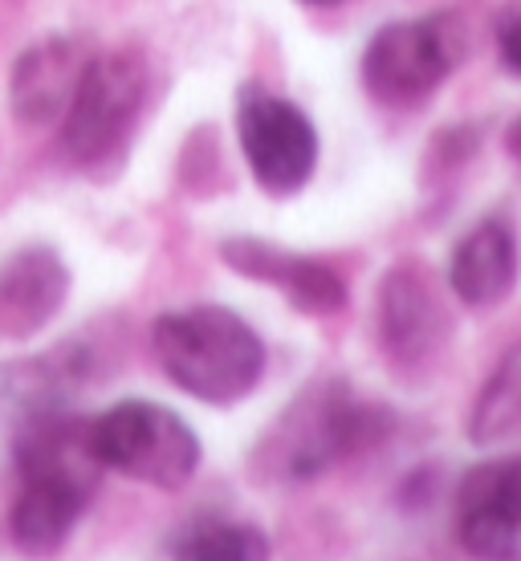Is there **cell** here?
<instances>
[{
	"label": "cell",
	"instance_id": "1",
	"mask_svg": "<svg viewBox=\"0 0 521 561\" xmlns=\"http://www.w3.org/2000/svg\"><path fill=\"white\" fill-rule=\"evenodd\" d=\"M102 463L90 448V420L37 411L16 435V501L9 513L13 546L25 558H49L82 520Z\"/></svg>",
	"mask_w": 521,
	"mask_h": 561
},
{
	"label": "cell",
	"instance_id": "2",
	"mask_svg": "<svg viewBox=\"0 0 521 561\" xmlns=\"http://www.w3.org/2000/svg\"><path fill=\"white\" fill-rule=\"evenodd\" d=\"M392 427L395 415L383 403L363 399L342 379H318L269 427L253 468L269 484H306L383 444Z\"/></svg>",
	"mask_w": 521,
	"mask_h": 561
},
{
	"label": "cell",
	"instance_id": "3",
	"mask_svg": "<svg viewBox=\"0 0 521 561\" xmlns=\"http://www.w3.org/2000/svg\"><path fill=\"white\" fill-rule=\"evenodd\" d=\"M151 354L183 394L228 408L265 375V342L225 306L171 309L151 325Z\"/></svg>",
	"mask_w": 521,
	"mask_h": 561
},
{
	"label": "cell",
	"instance_id": "4",
	"mask_svg": "<svg viewBox=\"0 0 521 561\" xmlns=\"http://www.w3.org/2000/svg\"><path fill=\"white\" fill-rule=\"evenodd\" d=\"M147 102V61L135 49L94 54L61 114V147L78 171H114Z\"/></svg>",
	"mask_w": 521,
	"mask_h": 561
},
{
	"label": "cell",
	"instance_id": "5",
	"mask_svg": "<svg viewBox=\"0 0 521 561\" xmlns=\"http://www.w3.org/2000/svg\"><path fill=\"white\" fill-rule=\"evenodd\" d=\"M90 448L118 477L175 492L196 477L200 439L192 423L151 399H123L90 420Z\"/></svg>",
	"mask_w": 521,
	"mask_h": 561
},
{
	"label": "cell",
	"instance_id": "6",
	"mask_svg": "<svg viewBox=\"0 0 521 561\" xmlns=\"http://www.w3.org/2000/svg\"><path fill=\"white\" fill-rule=\"evenodd\" d=\"M468 54L465 21L432 13L383 25L363 49V85L383 106H416L449 82Z\"/></svg>",
	"mask_w": 521,
	"mask_h": 561
},
{
	"label": "cell",
	"instance_id": "7",
	"mask_svg": "<svg viewBox=\"0 0 521 561\" xmlns=\"http://www.w3.org/2000/svg\"><path fill=\"white\" fill-rule=\"evenodd\" d=\"M237 139L253 180L269 196H294L318 168V130L294 102L265 85H240Z\"/></svg>",
	"mask_w": 521,
	"mask_h": 561
},
{
	"label": "cell",
	"instance_id": "8",
	"mask_svg": "<svg viewBox=\"0 0 521 561\" xmlns=\"http://www.w3.org/2000/svg\"><path fill=\"white\" fill-rule=\"evenodd\" d=\"M456 541L477 561H521V456L468 468L456 489Z\"/></svg>",
	"mask_w": 521,
	"mask_h": 561
},
{
	"label": "cell",
	"instance_id": "9",
	"mask_svg": "<svg viewBox=\"0 0 521 561\" xmlns=\"http://www.w3.org/2000/svg\"><path fill=\"white\" fill-rule=\"evenodd\" d=\"M449 313L420 261H399L380 285V337L399 366H420L440 351Z\"/></svg>",
	"mask_w": 521,
	"mask_h": 561
},
{
	"label": "cell",
	"instance_id": "10",
	"mask_svg": "<svg viewBox=\"0 0 521 561\" xmlns=\"http://www.w3.org/2000/svg\"><path fill=\"white\" fill-rule=\"evenodd\" d=\"M70 297V268L49 244H25L0 261V342H25L54 322Z\"/></svg>",
	"mask_w": 521,
	"mask_h": 561
},
{
	"label": "cell",
	"instance_id": "11",
	"mask_svg": "<svg viewBox=\"0 0 521 561\" xmlns=\"http://www.w3.org/2000/svg\"><path fill=\"white\" fill-rule=\"evenodd\" d=\"M90 57H94V49L82 37H70V33H57V37L29 45L25 54L13 61V73H9V106H13L16 118L29 127L57 123L70 106Z\"/></svg>",
	"mask_w": 521,
	"mask_h": 561
},
{
	"label": "cell",
	"instance_id": "12",
	"mask_svg": "<svg viewBox=\"0 0 521 561\" xmlns=\"http://www.w3.org/2000/svg\"><path fill=\"white\" fill-rule=\"evenodd\" d=\"M220 256H225L228 268H237L240 277L265 280L273 289H282L285 301L297 313L322 318V313H335V309L347 306V280L314 256L290 253V249L265 244L257 237H228L220 244Z\"/></svg>",
	"mask_w": 521,
	"mask_h": 561
},
{
	"label": "cell",
	"instance_id": "13",
	"mask_svg": "<svg viewBox=\"0 0 521 561\" xmlns=\"http://www.w3.org/2000/svg\"><path fill=\"white\" fill-rule=\"evenodd\" d=\"M521 277V249L509 216H485L456 240L449 261V285L473 309H489L513 294Z\"/></svg>",
	"mask_w": 521,
	"mask_h": 561
},
{
	"label": "cell",
	"instance_id": "14",
	"mask_svg": "<svg viewBox=\"0 0 521 561\" xmlns=\"http://www.w3.org/2000/svg\"><path fill=\"white\" fill-rule=\"evenodd\" d=\"M171 561H269V537L249 520L200 517L168 546Z\"/></svg>",
	"mask_w": 521,
	"mask_h": 561
},
{
	"label": "cell",
	"instance_id": "15",
	"mask_svg": "<svg viewBox=\"0 0 521 561\" xmlns=\"http://www.w3.org/2000/svg\"><path fill=\"white\" fill-rule=\"evenodd\" d=\"M521 435V342L501 358L494 379L485 382L477 408L468 415V439L473 444H506Z\"/></svg>",
	"mask_w": 521,
	"mask_h": 561
},
{
	"label": "cell",
	"instance_id": "16",
	"mask_svg": "<svg viewBox=\"0 0 521 561\" xmlns=\"http://www.w3.org/2000/svg\"><path fill=\"white\" fill-rule=\"evenodd\" d=\"M497 54L501 66L521 78V0H509V9L497 21Z\"/></svg>",
	"mask_w": 521,
	"mask_h": 561
},
{
	"label": "cell",
	"instance_id": "17",
	"mask_svg": "<svg viewBox=\"0 0 521 561\" xmlns=\"http://www.w3.org/2000/svg\"><path fill=\"white\" fill-rule=\"evenodd\" d=\"M509 151H513L521 159V118L513 123V130H509Z\"/></svg>",
	"mask_w": 521,
	"mask_h": 561
},
{
	"label": "cell",
	"instance_id": "18",
	"mask_svg": "<svg viewBox=\"0 0 521 561\" xmlns=\"http://www.w3.org/2000/svg\"><path fill=\"white\" fill-rule=\"evenodd\" d=\"M302 4H314V9H335V4H347V0H302Z\"/></svg>",
	"mask_w": 521,
	"mask_h": 561
}]
</instances>
